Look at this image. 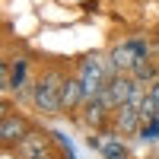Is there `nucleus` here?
I'll return each mask as SVG.
<instances>
[{
	"mask_svg": "<svg viewBox=\"0 0 159 159\" xmlns=\"http://www.w3.org/2000/svg\"><path fill=\"white\" fill-rule=\"evenodd\" d=\"M64 83H67V73L61 70V64H51L38 73V80L32 83V102L38 111L54 115L61 111V96H64Z\"/></svg>",
	"mask_w": 159,
	"mask_h": 159,
	"instance_id": "obj_1",
	"label": "nucleus"
},
{
	"mask_svg": "<svg viewBox=\"0 0 159 159\" xmlns=\"http://www.w3.org/2000/svg\"><path fill=\"white\" fill-rule=\"evenodd\" d=\"M143 61H150V51L143 42H121L108 54V64L115 67V73H134Z\"/></svg>",
	"mask_w": 159,
	"mask_h": 159,
	"instance_id": "obj_2",
	"label": "nucleus"
},
{
	"mask_svg": "<svg viewBox=\"0 0 159 159\" xmlns=\"http://www.w3.org/2000/svg\"><path fill=\"white\" fill-rule=\"evenodd\" d=\"M32 134V124L25 121L22 115H13V111H7L3 118H0V143H3L7 150H16L19 143Z\"/></svg>",
	"mask_w": 159,
	"mask_h": 159,
	"instance_id": "obj_3",
	"label": "nucleus"
},
{
	"mask_svg": "<svg viewBox=\"0 0 159 159\" xmlns=\"http://www.w3.org/2000/svg\"><path fill=\"white\" fill-rule=\"evenodd\" d=\"M19 159H54V150H51V137H45L42 130H32L19 147H16Z\"/></svg>",
	"mask_w": 159,
	"mask_h": 159,
	"instance_id": "obj_4",
	"label": "nucleus"
},
{
	"mask_svg": "<svg viewBox=\"0 0 159 159\" xmlns=\"http://www.w3.org/2000/svg\"><path fill=\"white\" fill-rule=\"evenodd\" d=\"M111 124H115V134L118 137H134V134H140V130H143L140 108H137V105H121V108H115Z\"/></svg>",
	"mask_w": 159,
	"mask_h": 159,
	"instance_id": "obj_5",
	"label": "nucleus"
},
{
	"mask_svg": "<svg viewBox=\"0 0 159 159\" xmlns=\"http://www.w3.org/2000/svg\"><path fill=\"white\" fill-rule=\"evenodd\" d=\"M111 105L108 102H105L102 96H96V99H89L86 105H83V124L86 127H92V130H102L105 124H108L111 121Z\"/></svg>",
	"mask_w": 159,
	"mask_h": 159,
	"instance_id": "obj_6",
	"label": "nucleus"
},
{
	"mask_svg": "<svg viewBox=\"0 0 159 159\" xmlns=\"http://www.w3.org/2000/svg\"><path fill=\"white\" fill-rule=\"evenodd\" d=\"M86 105V89H83V80L76 73L67 76V83H64V96H61V111L73 115L76 108H83Z\"/></svg>",
	"mask_w": 159,
	"mask_h": 159,
	"instance_id": "obj_7",
	"label": "nucleus"
},
{
	"mask_svg": "<svg viewBox=\"0 0 159 159\" xmlns=\"http://www.w3.org/2000/svg\"><path fill=\"white\" fill-rule=\"evenodd\" d=\"M25 83H29V57H16V61H13V73H10V80H7V89L22 92Z\"/></svg>",
	"mask_w": 159,
	"mask_h": 159,
	"instance_id": "obj_8",
	"label": "nucleus"
},
{
	"mask_svg": "<svg viewBox=\"0 0 159 159\" xmlns=\"http://www.w3.org/2000/svg\"><path fill=\"white\" fill-rule=\"evenodd\" d=\"M99 153H102V159H124V156H127L124 143L118 140V134H115V130H111V134H105V140H102Z\"/></svg>",
	"mask_w": 159,
	"mask_h": 159,
	"instance_id": "obj_9",
	"label": "nucleus"
},
{
	"mask_svg": "<svg viewBox=\"0 0 159 159\" xmlns=\"http://www.w3.org/2000/svg\"><path fill=\"white\" fill-rule=\"evenodd\" d=\"M156 115H159V102L147 92V99L140 102V121H143V127H150V124H156Z\"/></svg>",
	"mask_w": 159,
	"mask_h": 159,
	"instance_id": "obj_10",
	"label": "nucleus"
},
{
	"mask_svg": "<svg viewBox=\"0 0 159 159\" xmlns=\"http://www.w3.org/2000/svg\"><path fill=\"white\" fill-rule=\"evenodd\" d=\"M150 96H153V99H156V102H159V80H156V83H153V86H150Z\"/></svg>",
	"mask_w": 159,
	"mask_h": 159,
	"instance_id": "obj_11",
	"label": "nucleus"
}]
</instances>
